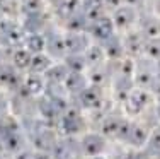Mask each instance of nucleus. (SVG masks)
Instances as JSON below:
<instances>
[{
	"mask_svg": "<svg viewBox=\"0 0 160 159\" xmlns=\"http://www.w3.org/2000/svg\"><path fill=\"white\" fill-rule=\"evenodd\" d=\"M104 147H106V140L101 137V135H97V134L83 135V139H82V152L85 154L87 157L102 154Z\"/></svg>",
	"mask_w": 160,
	"mask_h": 159,
	"instance_id": "1",
	"label": "nucleus"
},
{
	"mask_svg": "<svg viewBox=\"0 0 160 159\" xmlns=\"http://www.w3.org/2000/svg\"><path fill=\"white\" fill-rule=\"evenodd\" d=\"M89 159H106V157H102L101 154H99V156H92V157H89Z\"/></svg>",
	"mask_w": 160,
	"mask_h": 159,
	"instance_id": "2",
	"label": "nucleus"
}]
</instances>
